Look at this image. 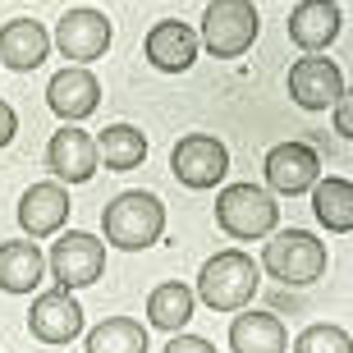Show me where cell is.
I'll return each mask as SVG.
<instances>
[{"instance_id": "1", "label": "cell", "mask_w": 353, "mask_h": 353, "mask_svg": "<svg viewBox=\"0 0 353 353\" xmlns=\"http://www.w3.org/2000/svg\"><path fill=\"white\" fill-rule=\"evenodd\" d=\"M257 285H262L257 262L239 248H225V252H216L211 262H202L193 299H202L211 312H243L252 303V294H257Z\"/></svg>"}, {"instance_id": "2", "label": "cell", "mask_w": 353, "mask_h": 353, "mask_svg": "<svg viewBox=\"0 0 353 353\" xmlns=\"http://www.w3.org/2000/svg\"><path fill=\"white\" fill-rule=\"evenodd\" d=\"M101 230H105V243L110 248L143 252L152 243H161V234H165V207H161L157 193L129 188V193H119L101 211Z\"/></svg>"}, {"instance_id": "3", "label": "cell", "mask_w": 353, "mask_h": 353, "mask_svg": "<svg viewBox=\"0 0 353 353\" xmlns=\"http://www.w3.org/2000/svg\"><path fill=\"white\" fill-rule=\"evenodd\" d=\"M262 271L294 289L316 285L326 275V243L316 234H307V230H280L262 248Z\"/></svg>"}, {"instance_id": "4", "label": "cell", "mask_w": 353, "mask_h": 353, "mask_svg": "<svg viewBox=\"0 0 353 353\" xmlns=\"http://www.w3.org/2000/svg\"><path fill=\"white\" fill-rule=\"evenodd\" d=\"M275 221H280L275 193L257 183H225L216 193V225L230 239H266L275 234Z\"/></svg>"}, {"instance_id": "5", "label": "cell", "mask_w": 353, "mask_h": 353, "mask_svg": "<svg viewBox=\"0 0 353 353\" xmlns=\"http://www.w3.org/2000/svg\"><path fill=\"white\" fill-rule=\"evenodd\" d=\"M262 32V19H257V5L252 0H211L207 14H202V46H207L216 60H239Z\"/></svg>"}, {"instance_id": "6", "label": "cell", "mask_w": 353, "mask_h": 353, "mask_svg": "<svg viewBox=\"0 0 353 353\" xmlns=\"http://www.w3.org/2000/svg\"><path fill=\"white\" fill-rule=\"evenodd\" d=\"M170 170L183 188L207 193L230 174V152H225V143L216 133H183L170 152Z\"/></svg>"}, {"instance_id": "7", "label": "cell", "mask_w": 353, "mask_h": 353, "mask_svg": "<svg viewBox=\"0 0 353 353\" xmlns=\"http://www.w3.org/2000/svg\"><path fill=\"white\" fill-rule=\"evenodd\" d=\"M51 275L60 280V289H88L101 280L105 271V243L97 234H83V230H69L60 234V243H51V257H46Z\"/></svg>"}, {"instance_id": "8", "label": "cell", "mask_w": 353, "mask_h": 353, "mask_svg": "<svg viewBox=\"0 0 353 353\" xmlns=\"http://www.w3.org/2000/svg\"><path fill=\"white\" fill-rule=\"evenodd\" d=\"M262 170H266V193L299 197V193H312V183L321 179V157L307 143H275L266 152Z\"/></svg>"}, {"instance_id": "9", "label": "cell", "mask_w": 353, "mask_h": 353, "mask_svg": "<svg viewBox=\"0 0 353 353\" xmlns=\"http://www.w3.org/2000/svg\"><path fill=\"white\" fill-rule=\"evenodd\" d=\"M110 37H115V28H110V19H105L101 10H69L65 19L55 23L51 46L65 55V60L92 65V60H101V55H105Z\"/></svg>"}, {"instance_id": "10", "label": "cell", "mask_w": 353, "mask_h": 353, "mask_svg": "<svg viewBox=\"0 0 353 353\" xmlns=\"http://www.w3.org/2000/svg\"><path fill=\"white\" fill-rule=\"evenodd\" d=\"M289 97L303 110H330L344 97V74L326 55H303L289 65Z\"/></svg>"}, {"instance_id": "11", "label": "cell", "mask_w": 353, "mask_h": 353, "mask_svg": "<svg viewBox=\"0 0 353 353\" xmlns=\"http://www.w3.org/2000/svg\"><path fill=\"white\" fill-rule=\"evenodd\" d=\"M28 330L32 340L41 344H69L83 335V303L69 294V289H51L32 299V312H28Z\"/></svg>"}, {"instance_id": "12", "label": "cell", "mask_w": 353, "mask_h": 353, "mask_svg": "<svg viewBox=\"0 0 353 353\" xmlns=\"http://www.w3.org/2000/svg\"><path fill=\"white\" fill-rule=\"evenodd\" d=\"M46 105H51L65 124H79V119L97 115V105H101V83H97V74H92L88 65H69L46 83Z\"/></svg>"}, {"instance_id": "13", "label": "cell", "mask_w": 353, "mask_h": 353, "mask_svg": "<svg viewBox=\"0 0 353 353\" xmlns=\"http://www.w3.org/2000/svg\"><path fill=\"white\" fill-rule=\"evenodd\" d=\"M46 165L55 170V183H88L97 174V138L79 124H65L60 133H51Z\"/></svg>"}, {"instance_id": "14", "label": "cell", "mask_w": 353, "mask_h": 353, "mask_svg": "<svg viewBox=\"0 0 353 353\" xmlns=\"http://www.w3.org/2000/svg\"><path fill=\"white\" fill-rule=\"evenodd\" d=\"M69 221V193L65 183H32L23 197H19V225H23V234L37 243V239H51L60 225Z\"/></svg>"}, {"instance_id": "15", "label": "cell", "mask_w": 353, "mask_h": 353, "mask_svg": "<svg viewBox=\"0 0 353 353\" xmlns=\"http://www.w3.org/2000/svg\"><path fill=\"white\" fill-rule=\"evenodd\" d=\"M147 60L161 69V74H188L197 60V51H202V41H197V32L188 23H179V19H161L152 32H147L143 41Z\"/></svg>"}, {"instance_id": "16", "label": "cell", "mask_w": 353, "mask_h": 353, "mask_svg": "<svg viewBox=\"0 0 353 353\" xmlns=\"http://www.w3.org/2000/svg\"><path fill=\"white\" fill-rule=\"evenodd\" d=\"M289 37L307 55L326 51L330 41L340 37V5L335 0H303V5H294V14H289Z\"/></svg>"}, {"instance_id": "17", "label": "cell", "mask_w": 353, "mask_h": 353, "mask_svg": "<svg viewBox=\"0 0 353 353\" xmlns=\"http://www.w3.org/2000/svg\"><path fill=\"white\" fill-rule=\"evenodd\" d=\"M46 55H51V32L41 23H32V19H10V23L0 28V65L5 69L28 74V69H37Z\"/></svg>"}, {"instance_id": "18", "label": "cell", "mask_w": 353, "mask_h": 353, "mask_svg": "<svg viewBox=\"0 0 353 353\" xmlns=\"http://www.w3.org/2000/svg\"><path fill=\"white\" fill-rule=\"evenodd\" d=\"M230 349L234 353H285L289 349V330H285L280 316L248 307L243 316L230 321Z\"/></svg>"}, {"instance_id": "19", "label": "cell", "mask_w": 353, "mask_h": 353, "mask_svg": "<svg viewBox=\"0 0 353 353\" xmlns=\"http://www.w3.org/2000/svg\"><path fill=\"white\" fill-rule=\"evenodd\" d=\"M41 271H46V257L32 239L0 243V289L5 294H32L41 285Z\"/></svg>"}, {"instance_id": "20", "label": "cell", "mask_w": 353, "mask_h": 353, "mask_svg": "<svg viewBox=\"0 0 353 353\" xmlns=\"http://www.w3.org/2000/svg\"><path fill=\"white\" fill-rule=\"evenodd\" d=\"M312 211L330 234H349L353 230V179L326 174L312 183Z\"/></svg>"}, {"instance_id": "21", "label": "cell", "mask_w": 353, "mask_h": 353, "mask_svg": "<svg viewBox=\"0 0 353 353\" xmlns=\"http://www.w3.org/2000/svg\"><path fill=\"white\" fill-rule=\"evenodd\" d=\"M193 289L183 285V280H165V285L152 289V299H147V321L157 330H170V335H179L188 321H193Z\"/></svg>"}, {"instance_id": "22", "label": "cell", "mask_w": 353, "mask_h": 353, "mask_svg": "<svg viewBox=\"0 0 353 353\" xmlns=\"http://www.w3.org/2000/svg\"><path fill=\"white\" fill-rule=\"evenodd\" d=\"M97 161H105V170H138L147 161V138L133 124H110L97 138Z\"/></svg>"}, {"instance_id": "23", "label": "cell", "mask_w": 353, "mask_h": 353, "mask_svg": "<svg viewBox=\"0 0 353 353\" xmlns=\"http://www.w3.org/2000/svg\"><path fill=\"white\" fill-rule=\"evenodd\" d=\"M88 353H147V326L133 316H105L88 330Z\"/></svg>"}, {"instance_id": "24", "label": "cell", "mask_w": 353, "mask_h": 353, "mask_svg": "<svg viewBox=\"0 0 353 353\" xmlns=\"http://www.w3.org/2000/svg\"><path fill=\"white\" fill-rule=\"evenodd\" d=\"M294 353H353V335L344 326H330V321H316L294 340Z\"/></svg>"}, {"instance_id": "25", "label": "cell", "mask_w": 353, "mask_h": 353, "mask_svg": "<svg viewBox=\"0 0 353 353\" xmlns=\"http://www.w3.org/2000/svg\"><path fill=\"white\" fill-rule=\"evenodd\" d=\"M330 110H335V133H340V138H349L353 143V88L344 92L340 101L330 105Z\"/></svg>"}, {"instance_id": "26", "label": "cell", "mask_w": 353, "mask_h": 353, "mask_svg": "<svg viewBox=\"0 0 353 353\" xmlns=\"http://www.w3.org/2000/svg\"><path fill=\"white\" fill-rule=\"evenodd\" d=\"M165 353H216V344L202 340V335H183V330H179V335L165 344Z\"/></svg>"}, {"instance_id": "27", "label": "cell", "mask_w": 353, "mask_h": 353, "mask_svg": "<svg viewBox=\"0 0 353 353\" xmlns=\"http://www.w3.org/2000/svg\"><path fill=\"white\" fill-rule=\"evenodd\" d=\"M14 133H19V115H14L10 101H0V147H10Z\"/></svg>"}]
</instances>
